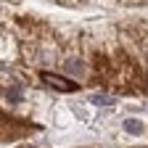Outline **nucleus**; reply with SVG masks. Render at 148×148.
<instances>
[{"label": "nucleus", "instance_id": "nucleus-2", "mask_svg": "<svg viewBox=\"0 0 148 148\" xmlns=\"http://www.w3.org/2000/svg\"><path fill=\"white\" fill-rule=\"evenodd\" d=\"M64 69H66V74H71V77H85V64H82V61H77V58L66 61V64H64Z\"/></svg>", "mask_w": 148, "mask_h": 148}, {"label": "nucleus", "instance_id": "nucleus-3", "mask_svg": "<svg viewBox=\"0 0 148 148\" xmlns=\"http://www.w3.org/2000/svg\"><path fill=\"white\" fill-rule=\"evenodd\" d=\"M124 130H127V132H132V135H138V132H143V122L127 119V122H124Z\"/></svg>", "mask_w": 148, "mask_h": 148}, {"label": "nucleus", "instance_id": "nucleus-4", "mask_svg": "<svg viewBox=\"0 0 148 148\" xmlns=\"http://www.w3.org/2000/svg\"><path fill=\"white\" fill-rule=\"evenodd\" d=\"M92 103H95V106H111V103H114V98H108V95H101V92H95V95H92Z\"/></svg>", "mask_w": 148, "mask_h": 148}, {"label": "nucleus", "instance_id": "nucleus-5", "mask_svg": "<svg viewBox=\"0 0 148 148\" xmlns=\"http://www.w3.org/2000/svg\"><path fill=\"white\" fill-rule=\"evenodd\" d=\"M18 148H32V145H18Z\"/></svg>", "mask_w": 148, "mask_h": 148}, {"label": "nucleus", "instance_id": "nucleus-1", "mask_svg": "<svg viewBox=\"0 0 148 148\" xmlns=\"http://www.w3.org/2000/svg\"><path fill=\"white\" fill-rule=\"evenodd\" d=\"M42 82H45L48 87H53V90H61V92H71L74 87H77V85L71 82V79L56 77V74H50V71H45V74H42Z\"/></svg>", "mask_w": 148, "mask_h": 148}]
</instances>
